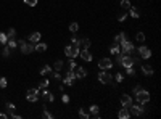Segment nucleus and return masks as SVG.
<instances>
[{"instance_id":"nucleus-8","label":"nucleus","mask_w":161,"mask_h":119,"mask_svg":"<svg viewBox=\"0 0 161 119\" xmlns=\"http://www.w3.org/2000/svg\"><path fill=\"white\" fill-rule=\"evenodd\" d=\"M26 98H27V102H31V103L37 102V100H39V89H29L26 93Z\"/></svg>"},{"instance_id":"nucleus-47","label":"nucleus","mask_w":161,"mask_h":119,"mask_svg":"<svg viewBox=\"0 0 161 119\" xmlns=\"http://www.w3.org/2000/svg\"><path fill=\"white\" fill-rule=\"evenodd\" d=\"M44 117H49V119H52L53 116H52V113H49V111L45 109V111H44Z\"/></svg>"},{"instance_id":"nucleus-4","label":"nucleus","mask_w":161,"mask_h":119,"mask_svg":"<svg viewBox=\"0 0 161 119\" xmlns=\"http://www.w3.org/2000/svg\"><path fill=\"white\" fill-rule=\"evenodd\" d=\"M119 49H121V53H129V55H132V53L135 52V47H134V44H132L131 40L121 42V44H119Z\"/></svg>"},{"instance_id":"nucleus-26","label":"nucleus","mask_w":161,"mask_h":119,"mask_svg":"<svg viewBox=\"0 0 161 119\" xmlns=\"http://www.w3.org/2000/svg\"><path fill=\"white\" fill-rule=\"evenodd\" d=\"M5 109H7V114H8V116H10L11 113H15L16 106H15V105H13V103H7V105H5Z\"/></svg>"},{"instance_id":"nucleus-38","label":"nucleus","mask_w":161,"mask_h":119,"mask_svg":"<svg viewBox=\"0 0 161 119\" xmlns=\"http://www.w3.org/2000/svg\"><path fill=\"white\" fill-rule=\"evenodd\" d=\"M115 80H116V82H122V80H124V74H122V73H118V74L115 76Z\"/></svg>"},{"instance_id":"nucleus-17","label":"nucleus","mask_w":161,"mask_h":119,"mask_svg":"<svg viewBox=\"0 0 161 119\" xmlns=\"http://www.w3.org/2000/svg\"><path fill=\"white\" fill-rule=\"evenodd\" d=\"M118 117H119V119H129L131 117L129 109H127V108H121L119 113H118Z\"/></svg>"},{"instance_id":"nucleus-44","label":"nucleus","mask_w":161,"mask_h":119,"mask_svg":"<svg viewBox=\"0 0 161 119\" xmlns=\"http://www.w3.org/2000/svg\"><path fill=\"white\" fill-rule=\"evenodd\" d=\"M71 44H73V45H77V44H79V39L73 36V37H71ZM77 47H79V45H77Z\"/></svg>"},{"instance_id":"nucleus-28","label":"nucleus","mask_w":161,"mask_h":119,"mask_svg":"<svg viewBox=\"0 0 161 119\" xmlns=\"http://www.w3.org/2000/svg\"><path fill=\"white\" fill-rule=\"evenodd\" d=\"M50 73H52V68H50L49 64H45V66H42V68H40V74L42 76H47V74H50Z\"/></svg>"},{"instance_id":"nucleus-20","label":"nucleus","mask_w":161,"mask_h":119,"mask_svg":"<svg viewBox=\"0 0 161 119\" xmlns=\"http://www.w3.org/2000/svg\"><path fill=\"white\" fill-rule=\"evenodd\" d=\"M42 98H44L45 102H53V100H55L53 93L49 92V90H44V92H42Z\"/></svg>"},{"instance_id":"nucleus-35","label":"nucleus","mask_w":161,"mask_h":119,"mask_svg":"<svg viewBox=\"0 0 161 119\" xmlns=\"http://www.w3.org/2000/svg\"><path fill=\"white\" fill-rule=\"evenodd\" d=\"M68 66H69V69H76V66H77V63H76V60L74 58H69V63H68Z\"/></svg>"},{"instance_id":"nucleus-43","label":"nucleus","mask_w":161,"mask_h":119,"mask_svg":"<svg viewBox=\"0 0 161 119\" xmlns=\"http://www.w3.org/2000/svg\"><path fill=\"white\" fill-rule=\"evenodd\" d=\"M53 79L55 80H60L61 79V73H60V71H55V73H53Z\"/></svg>"},{"instance_id":"nucleus-32","label":"nucleus","mask_w":161,"mask_h":119,"mask_svg":"<svg viewBox=\"0 0 161 119\" xmlns=\"http://www.w3.org/2000/svg\"><path fill=\"white\" fill-rule=\"evenodd\" d=\"M5 34H7V37H8V39H15V36H16V31L11 27V29H8V31L5 32Z\"/></svg>"},{"instance_id":"nucleus-36","label":"nucleus","mask_w":161,"mask_h":119,"mask_svg":"<svg viewBox=\"0 0 161 119\" xmlns=\"http://www.w3.org/2000/svg\"><path fill=\"white\" fill-rule=\"evenodd\" d=\"M37 2H39V0H24V3H26L27 7H36Z\"/></svg>"},{"instance_id":"nucleus-13","label":"nucleus","mask_w":161,"mask_h":119,"mask_svg":"<svg viewBox=\"0 0 161 119\" xmlns=\"http://www.w3.org/2000/svg\"><path fill=\"white\" fill-rule=\"evenodd\" d=\"M121 105H122V108H127L129 109V106L132 105V97L131 95H121Z\"/></svg>"},{"instance_id":"nucleus-9","label":"nucleus","mask_w":161,"mask_h":119,"mask_svg":"<svg viewBox=\"0 0 161 119\" xmlns=\"http://www.w3.org/2000/svg\"><path fill=\"white\" fill-rule=\"evenodd\" d=\"M137 52H139L140 58H144V60H148V58H151V50H150L147 45H140Z\"/></svg>"},{"instance_id":"nucleus-27","label":"nucleus","mask_w":161,"mask_h":119,"mask_svg":"<svg viewBox=\"0 0 161 119\" xmlns=\"http://www.w3.org/2000/svg\"><path fill=\"white\" fill-rule=\"evenodd\" d=\"M7 47H8V49H11V50H15L16 47H18V40H15V39H8Z\"/></svg>"},{"instance_id":"nucleus-39","label":"nucleus","mask_w":161,"mask_h":119,"mask_svg":"<svg viewBox=\"0 0 161 119\" xmlns=\"http://www.w3.org/2000/svg\"><path fill=\"white\" fill-rule=\"evenodd\" d=\"M49 85H50V80H49V79H44V80L40 82V89H47Z\"/></svg>"},{"instance_id":"nucleus-46","label":"nucleus","mask_w":161,"mask_h":119,"mask_svg":"<svg viewBox=\"0 0 161 119\" xmlns=\"http://www.w3.org/2000/svg\"><path fill=\"white\" fill-rule=\"evenodd\" d=\"M126 18H127V15H121L119 18H118V21H119V23H124V21H126Z\"/></svg>"},{"instance_id":"nucleus-48","label":"nucleus","mask_w":161,"mask_h":119,"mask_svg":"<svg viewBox=\"0 0 161 119\" xmlns=\"http://www.w3.org/2000/svg\"><path fill=\"white\" fill-rule=\"evenodd\" d=\"M10 117H13V119H20L21 116H20V114H16V113H11V114H10Z\"/></svg>"},{"instance_id":"nucleus-40","label":"nucleus","mask_w":161,"mask_h":119,"mask_svg":"<svg viewBox=\"0 0 161 119\" xmlns=\"http://www.w3.org/2000/svg\"><path fill=\"white\" fill-rule=\"evenodd\" d=\"M10 53H11V49H8V47H5V49H3V52H2V55L5 56V58H8V56H10Z\"/></svg>"},{"instance_id":"nucleus-41","label":"nucleus","mask_w":161,"mask_h":119,"mask_svg":"<svg viewBox=\"0 0 161 119\" xmlns=\"http://www.w3.org/2000/svg\"><path fill=\"white\" fill-rule=\"evenodd\" d=\"M7 87V79L0 76V89H5Z\"/></svg>"},{"instance_id":"nucleus-5","label":"nucleus","mask_w":161,"mask_h":119,"mask_svg":"<svg viewBox=\"0 0 161 119\" xmlns=\"http://www.w3.org/2000/svg\"><path fill=\"white\" fill-rule=\"evenodd\" d=\"M79 52H80V49L77 45H66L65 47V55L66 56H69V58H76V56H79Z\"/></svg>"},{"instance_id":"nucleus-2","label":"nucleus","mask_w":161,"mask_h":119,"mask_svg":"<svg viewBox=\"0 0 161 119\" xmlns=\"http://www.w3.org/2000/svg\"><path fill=\"white\" fill-rule=\"evenodd\" d=\"M135 100H137V103H140V105H147L151 100V95L148 90H144V89H140L139 92L135 93Z\"/></svg>"},{"instance_id":"nucleus-34","label":"nucleus","mask_w":161,"mask_h":119,"mask_svg":"<svg viewBox=\"0 0 161 119\" xmlns=\"http://www.w3.org/2000/svg\"><path fill=\"white\" fill-rule=\"evenodd\" d=\"M121 7L124 8V10H129V8H131V2H129V0H121Z\"/></svg>"},{"instance_id":"nucleus-14","label":"nucleus","mask_w":161,"mask_h":119,"mask_svg":"<svg viewBox=\"0 0 161 119\" xmlns=\"http://www.w3.org/2000/svg\"><path fill=\"white\" fill-rule=\"evenodd\" d=\"M74 74H76V79H84L87 76V71L82 68V66H76L74 69Z\"/></svg>"},{"instance_id":"nucleus-24","label":"nucleus","mask_w":161,"mask_h":119,"mask_svg":"<svg viewBox=\"0 0 161 119\" xmlns=\"http://www.w3.org/2000/svg\"><path fill=\"white\" fill-rule=\"evenodd\" d=\"M110 53H111V55H118V53H121L119 44H113V45L110 47Z\"/></svg>"},{"instance_id":"nucleus-19","label":"nucleus","mask_w":161,"mask_h":119,"mask_svg":"<svg viewBox=\"0 0 161 119\" xmlns=\"http://www.w3.org/2000/svg\"><path fill=\"white\" fill-rule=\"evenodd\" d=\"M142 73H144L145 76H153V73H155V69L151 68L150 64H144L142 66Z\"/></svg>"},{"instance_id":"nucleus-49","label":"nucleus","mask_w":161,"mask_h":119,"mask_svg":"<svg viewBox=\"0 0 161 119\" xmlns=\"http://www.w3.org/2000/svg\"><path fill=\"white\" fill-rule=\"evenodd\" d=\"M0 119H8V114L7 113H0Z\"/></svg>"},{"instance_id":"nucleus-25","label":"nucleus","mask_w":161,"mask_h":119,"mask_svg":"<svg viewBox=\"0 0 161 119\" xmlns=\"http://www.w3.org/2000/svg\"><path fill=\"white\" fill-rule=\"evenodd\" d=\"M129 13H131L132 18H140V11L137 10L135 7H132V5H131V8H129Z\"/></svg>"},{"instance_id":"nucleus-16","label":"nucleus","mask_w":161,"mask_h":119,"mask_svg":"<svg viewBox=\"0 0 161 119\" xmlns=\"http://www.w3.org/2000/svg\"><path fill=\"white\" fill-rule=\"evenodd\" d=\"M79 49L80 50H89V47L92 45V42H90V39H79Z\"/></svg>"},{"instance_id":"nucleus-37","label":"nucleus","mask_w":161,"mask_h":119,"mask_svg":"<svg viewBox=\"0 0 161 119\" xmlns=\"http://www.w3.org/2000/svg\"><path fill=\"white\" fill-rule=\"evenodd\" d=\"M126 73H127V76H135L134 66H129V68H126Z\"/></svg>"},{"instance_id":"nucleus-22","label":"nucleus","mask_w":161,"mask_h":119,"mask_svg":"<svg viewBox=\"0 0 161 119\" xmlns=\"http://www.w3.org/2000/svg\"><path fill=\"white\" fill-rule=\"evenodd\" d=\"M124 40H127V34H126V32H119V34L115 37V44H121V42H124Z\"/></svg>"},{"instance_id":"nucleus-6","label":"nucleus","mask_w":161,"mask_h":119,"mask_svg":"<svg viewBox=\"0 0 161 119\" xmlns=\"http://www.w3.org/2000/svg\"><path fill=\"white\" fill-rule=\"evenodd\" d=\"M129 109H131V114H134V116H144V113H145V109H144V105H140V103H137V105H134L132 103L131 106H129Z\"/></svg>"},{"instance_id":"nucleus-10","label":"nucleus","mask_w":161,"mask_h":119,"mask_svg":"<svg viewBox=\"0 0 161 119\" xmlns=\"http://www.w3.org/2000/svg\"><path fill=\"white\" fill-rule=\"evenodd\" d=\"M65 85H74V82H76V74H74V71L73 69H69L68 73H66V76H65Z\"/></svg>"},{"instance_id":"nucleus-42","label":"nucleus","mask_w":161,"mask_h":119,"mask_svg":"<svg viewBox=\"0 0 161 119\" xmlns=\"http://www.w3.org/2000/svg\"><path fill=\"white\" fill-rule=\"evenodd\" d=\"M61 100H63V103H65V105H68V103H69V95L63 93V95H61Z\"/></svg>"},{"instance_id":"nucleus-7","label":"nucleus","mask_w":161,"mask_h":119,"mask_svg":"<svg viewBox=\"0 0 161 119\" xmlns=\"http://www.w3.org/2000/svg\"><path fill=\"white\" fill-rule=\"evenodd\" d=\"M98 80H100V84H111L113 82V76L108 73V71L103 69L100 74H98Z\"/></svg>"},{"instance_id":"nucleus-30","label":"nucleus","mask_w":161,"mask_h":119,"mask_svg":"<svg viewBox=\"0 0 161 119\" xmlns=\"http://www.w3.org/2000/svg\"><path fill=\"white\" fill-rule=\"evenodd\" d=\"M135 39H137V42L144 44V42H145V34H144V32H137V34H135Z\"/></svg>"},{"instance_id":"nucleus-11","label":"nucleus","mask_w":161,"mask_h":119,"mask_svg":"<svg viewBox=\"0 0 161 119\" xmlns=\"http://www.w3.org/2000/svg\"><path fill=\"white\" fill-rule=\"evenodd\" d=\"M111 68H113V61L110 58H102L100 61H98V69L108 71V69H111Z\"/></svg>"},{"instance_id":"nucleus-33","label":"nucleus","mask_w":161,"mask_h":119,"mask_svg":"<svg viewBox=\"0 0 161 119\" xmlns=\"http://www.w3.org/2000/svg\"><path fill=\"white\" fill-rule=\"evenodd\" d=\"M8 42V37H7V34L5 32H2V34H0V45H5Z\"/></svg>"},{"instance_id":"nucleus-21","label":"nucleus","mask_w":161,"mask_h":119,"mask_svg":"<svg viewBox=\"0 0 161 119\" xmlns=\"http://www.w3.org/2000/svg\"><path fill=\"white\" fill-rule=\"evenodd\" d=\"M45 50H47V44H40V42H37V44H34V52L44 53Z\"/></svg>"},{"instance_id":"nucleus-15","label":"nucleus","mask_w":161,"mask_h":119,"mask_svg":"<svg viewBox=\"0 0 161 119\" xmlns=\"http://www.w3.org/2000/svg\"><path fill=\"white\" fill-rule=\"evenodd\" d=\"M79 56H80L84 61H89V63L93 60V55H92L89 50H80V52H79Z\"/></svg>"},{"instance_id":"nucleus-23","label":"nucleus","mask_w":161,"mask_h":119,"mask_svg":"<svg viewBox=\"0 0 161 119\" xmlns=\"http://www.w3.org/2000/svg\"><path fill=\"white\" fill-rule=\"evenodd\" d=\"M79 117L80 119H89V117H90V113H89L86 108H80L79 109Z\"/></svg>"},{"instance_id":"nucleus-1","label":"nucleus","mask_w":161,"mask_h":119,"mask_svg":"<svg viewBox=\"0 0 161 119\" xmlns=\"http://www.w3.org/2000/svg\"><path fill=\"white\" fill-rule=\"evenodd\" d=\"M137 61V58H134L129 53H118L116 55V63L122 66V68H129V66H134V63Z\"/></svg>"},{"instance_id":"nucleus-12","label":"nucleus","mask_w":161,"mask_h":119,"mask_svg":"<svg viewBox=\"0 0 161 119\" xmlns=\"http://www.w3.org/2000/svg\"><path fill=\"white\" fill-rule=\"evenodd\" d=\"M89 113H90V117L98 119V117H100V106H98V105H90Z\"/></svg>"},{"instance_id":"nucleus-29","label":"nucleus","mask_w":161,"mask_h":119,"mask_svg":"<svg viewBox=\"0 0 161 119\" xmlns=\"http://www.w3.org/2000/svg\"><path fill=\"white\" fill-rule=\"evenodd\" d=\"M63 66H65V63L61 60H58V61H55V64H53V69L55 71H60L61 73V69H63Z\"/></svg>"},{"instance_id":"nucleus-45","label":"nucleus","mask_w":161,"mask_h":119,"mask_svg":"<svg viewBox=\"0 0 161 119\" xmlns=\"http://www.w3.org/2000/svg\"><path fill=\"white\" fill-rule=\"evenodd\" d=\"M140 89H142V85H135V87H134V89H132V93H134V95H135V93H137V92H139V90H140Z\"/></svg>"},{"instance_id":"nucleus-18","label":"nucleus","mask_w":161,"mask_h":119,"mask_svg":"<svg viewBox=\"0 0 161 119\" xmlns=\"http://www.w3.org/2000/svg\"><path fill=\"white\" fill-rule=\"evenodd\" d=\"M40 37H42V34L40 32H32V34L29 36V42H32V44H37V42H40Z\"/></svg>"},{"instance_id":"nucleus-3","label":"nucleus","mask_w":161,"mask_h":119,"mask_svg":"<svg viewBox=\"0 0 161 119\" xmlns=\"http://www.w3.org/2000/svg\"><path fill=\"white\" fill-rule=\"evenodd\" d=\"M18 45H20V49L24 55H29L34 52V44H32V42H26V40L21 39V40H18Z\"/></svg>"},{"instance_id":"nucleus-31","label":"nucleus","mask_w":161,"mask_h":119,"mask_svg":"<svg viewBox=\"0 0 161 119\" xmlns=\"http://www.w3.org/2000/svg\"><path fill=\"white\" fill-rule=\"evenodd\" d=\"M69 31L73 32V34H76V32L79 31V24H77V23H71V24H69Z\"/></svg>"}]
</instances>
